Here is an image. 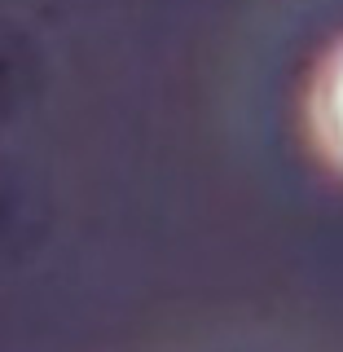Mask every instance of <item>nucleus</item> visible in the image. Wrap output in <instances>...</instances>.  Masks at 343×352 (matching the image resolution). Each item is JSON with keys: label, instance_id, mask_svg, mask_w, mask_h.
I'll return each mask as SVG.
<instances>
[{"label": "nucleus", "instance_id": "nucleus-1", "mask_svg": "<svg viewBox=\"0 0 343 352\" xmlns=\"http://www.w3.org/2000/svg\"><path fill=\"white\" fill-rule=\"evenodd\" d=\"M308 119H313L317 146L330 154V163L343 168V44L317 71L313 97H308Z\"/></svg>", "mask_w": 343, "mask_h": 352}]
</instances>
